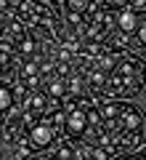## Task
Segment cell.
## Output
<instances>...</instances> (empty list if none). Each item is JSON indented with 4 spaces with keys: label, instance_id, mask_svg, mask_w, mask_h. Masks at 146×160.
<instances>
[{
    "label": "cell",
    "instance_id": "cell-3",
    "mask_svg": "<svg viewBox=\"0 0 146 160\" xmlns=\"http://www.w3.org/2000/svg\"><path fill=\"white\" fill-rule=\"evenodd\" d=\"M141 22H144V16H138V13L128 11V8H122V11L117 13V32L120 35H135V29L141 27Z\"/></svg>",
    "mask_w": 146,
    "mask_h": 160
},
{
    "label": "cell",
    "instance_id": "cell-6",
    "mask_svg": "<svg viewBox=\"0 0 146 160\" xmlns=\"http://www.w3.org/2000/svg\"><path fill=\"white\" fill-rule=\"evenodd\" d=\"M122 160H146V158L141 152H133V155H128V158H122Z\"/></svg>",
    "mask_w": 146,
    "mask_h": 160
},
{
    "label": "cell",
    "instance_id": "cell-2",
    "mask_svg": "<svg viewBox=\"0 0 146 160\" xmlns=\"http://www.w3.org/2000/svg\"><path fill=\"white\" fill-rule=\"evenodd\" d=\"M13 107H16V88L0 80V126H6V118L11 115Z\"/></svg>",
    "mask_w": 146,
    "mask_h": 160
},
{
    "label": "cell",
    "instance_id": "cell-5",
    "mask_svg": "<svg viewBox=\"0 0 146 160\" xmlns=\"http://www.w3.org/2000/svg\"><path fill=\"white\" fill-rule=\"evenodd\" d=\"M135 40H138V46H141V48H146V19L141 22V27L135 29Z\"/></svg>",
    "mask_w": 146,
    "mask_h": 160
},
{
    "label": "cell",
    "instance_id": "cell-1",
    "mask_svg": "<svg viewBox=\"0 0 146 160\" xmlns=\"http://www.w3.org/2000/svg\"><path fill=\"white\" fill-rule=\"evenodd\" d=\"M146 83V64L138 56H128L122 62H117L112 69L106 72V86H104V96L109 102H122L130 99L144 88Z\"/></svg>",
    "mask_w": 146,
    "mask_h": 160
},
{
    "label": "cell",
    "instance_id": "cell-4",
    "mask_svg": "<svg viewBox=\"0 0 146 160\" xmlns=\"http://www.w3.org/2000/svg\"><path fill=\"white\" fill-rule=\"evenodd\" d=\"M80 158L82 160H112V155L106 152V149H101V147H82V152H80Z\"/></svg>",
    "mask_w": 146,
    "mask_h": 160
}]
</instances>
